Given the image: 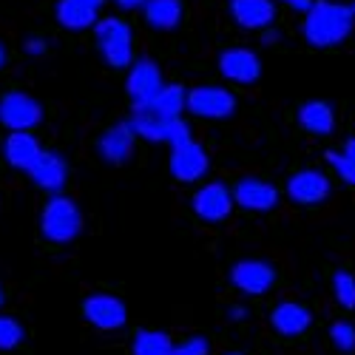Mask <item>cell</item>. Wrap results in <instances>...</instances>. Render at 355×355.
I'll return each mask as SVG.
<instances>
[{"mask_svg": "<svg viewBox=\"0 0 355 355\" xmlns=\"http://www.w3.org/2000/svg\"><path fill=\"white\" fill-rule=\"evenodd\" d=\"M355 15L349 6L336 3V0H313V6L304 12V40L313 49H330L344 43L352 35Z\"/></svg>", "mask_w": 355, "mask_h": 355, "instance_id": "obj_1", "label": "cell"}, {"mask_svg": "<svg viewBox=\"0 0 355 355\" xmlns=\"http://www.w3.org/2000/svg\"><path fill=\"white\" fill-rule=\"evenodd\" d=\"M330 338H333L336 349H341V352H352L355 349V327L349 321H336L330 327Z\"/></svg>", "mask_w": 355, "mask_h": 355, "instance_id": "obj_27", "label": "cell"}, {"mask_svg": "<svg viewBox=\"0 0 355 355\" xmlns=\"http://www.w3.org/2000/svg\"><path fill=\"white\" fill-rule=\"evenodd\" d=\"M134 142H137V134L131 131V125H128V123H116V125H111V128L100 137L97 151H100V157H103L105 162L123 165V162L131 157V151H134Z\"/></svg>", "mask_w": 355, "mask_h": 355, "instance_id": "obj_18", "label": "cell"}, {"mask_svg": "<svg viewBox=\"0 0 355 355\" xmlns=\"http://www.w3.org/2000/svg\"><path fill=\"white\" fill-rule=\"evenodd\" d=\"M168 168H171L173 180H180V182H196V180H202V176L208 173L211 159H208V154H205V148L191 139L185 145L171 148Z\"/></svg>", "mask_w": 355, "mask_h": 355, "instance_id": "obj_8", "label": "cell"}, {"mask_svg": "<svg viewBox=\"0 0 355 355\" xmlns=\"http://www.w3.org/2000/svg\"><path fill=\"white\" fill-rule=\"evenodd\" d=\"M40 154H43V148H40L37 137L28 134V131H15L3 142V157L17 171H32L37 165Z\"/></svg>", "mask_w": 355, "mask_h": 355, "instance_id": "obj_17", "label": "cell"}, {"mask_svg": "<svg viewBox=\"0 0 355 355\" xmlns=\"http://www.w3.org/2000/svg\"><path fill=\"white\" fill-rule=\"evenodd\" d=\"M28 173H32V180H35V185L40 191L60 196V191H63V185L69 180V162H66V157L60 151H43L37 165Z\"/></svg>", "mask_w": 355, "mask_h": 355, "instance_id": "obj_16", "label": "cell"}, {"mask_svg": "<svg viewBox=\"0 0 355 355\" xmlns=\"http://www.w3.org/2000/svg\"><path fill=\"white\" fill-rule=\"evenodd\" d=\"M299 123L304 131H310L315 137H330L336 131V111L324 100H307L299 108Z\"/></svg>", "mask_w": 355, "mask_h": 355, "instance_id": "obj_21", "label": "cell"}, {"mask_svg": "<svg viewBox=\"0 0 355 355\" xmlns=\"http://www.w3.org/2000/svg\"><path fill=\"white\" fill-rule=\"evenodd\" d=\"M227 315H230L233 321H242V318L248 315V310H245V307H230V313H227Z\"/></svg>", "mask_w": 355, "mask_h": 355, "instance_id": "obj_36", "label": "cell"}, {"mask_svg": "<svg viewBox=\"0 0 355 355\" xmlns=\"http://www.w3.org/2000/svg\"><path fill=\"white\" fill-rule=\"evenodd\" d=\"M3 63H6V49L0 46V69H3Z\"/></svg>", "mask_w": 355, "mask_h": 355, "instance_id": "obj_37", "label": "cell"}, {"mask_svg": "<svg viewBox=\"0 0 355 355\" xmlns=\"http://www.w3.org/2000/svg\"><path fill=\"white\" fill-rule=\"evenodd\" d=\"M230 17L248 32H264L276 20V3L273 0H230L227 3Z\"/></svg>", "mask_w": 355, "mask_h": 355, "instance_id": "obj_15", "label": "cell"}, {"mask_svg": "<svg viewBox=\"0 0 355 355\" xmlns=\"http://www.w3.org/2000/svg\"><path fill=\"white\" fill-rule=\"evenodd\" d=\"M26 338L20 321L9 318V315H0V349H15L20 341Z\"/></svg>", "mask_w": 355, "mask_h": 355, "instance_id": "obj_26", "label": "cell"}, {"mask_svg": "<svg viewBox=\"0 0 355 355\" xmlns=\"http://www.w3.org/2000/svg\"><path fill=\"white\" fill-rule=\"evenodd\" d=\"M83 315L94 324L97 330H120L128 321V310L123 304V299L108 293H94L83 302Z\"/></svg>", "mask_w": 355, "mask_h": 355, "instance_id": "obj_9", "label": "cell"}, {"mask_svg": "<svg viewBox=\"0 0 355 355\" xmlns=\"http://www.w3.org/2000/svg\"><path fill=\"white\" fill-rule=\"evenodd\" d=\"M162 71L154 60H134L131 69H128V77H125V92L131 97L134 105H151L157 100V94L162 92Z\"/></svg>", "mask_w": 355, "mask_h": 355, "instance_id": "obj_6", "label": "cell"}, {"mask_svg": "<svg viewBox=\"0 0 355 355\" xmlns=\"http://www.w3.org/2000/svg\"><path fill=\"white\" fill-rule=\"evenodd\" d=\"M128 125L137 137H142L148 142H168L171 120H165L159 111H154V105H134Z\"/></svg>", "mask_w": 355, "mask_h": 355, "instance_id": "obj_20", "label": "cell"}, {"mask_svg": "<svg viewBox=\"0 0 355 355\" xmlns=\"http://www.w3.org/2000/svg\"><path fill=\"white\" fill-rule=\"evenodd\" d=\"M282 40V32H276V28L270 26V28H264V32H261V43L264 46H276Z\"/></svg>", "mask_w": 355, "mask_h": 355, "instance_id": "obj_33", "label": "cell"}, {"mask_svg": "<svg viewBox=\"0 0 355 355\" xmlns=\"http://www.w3.org/2000/svg\"><path fill=\"white\" fill-rule=\"evenodd\" d=\"M284 6H290V9H299V12H307L310 6H313V0H282Z\"/></svg>", "mask_w": 355, "mask_h": 355, "instance_id": "obj_34", "label": "cell"}, {"mask_svg": "<svg viewBox=\"0 0 355 355\" xmlns=\"http://www.w3.org/2000/svg\"><path fill=\"white\" fill-rule=\"evenodd\" d=\"M208 352H211V347L205 338H188L182 344H173V349H171V355H208Z\"/></svg>", "mask_w": 355, "mask_h": 355, "instance_id": "obj_30", "label": "cell"}, {"mask_svg": "<svg viewBox=\"0 0 355 355\" xmlns=\"http://www.w3.org/2000/svg\"><path fill=\"white\" fill-rule=\"evenodd\" d=\"M0 304H3V290H0Z\"/></svg>", "mask_w": 355, "mask_h": 355, "instance_id": "obj_38", "label": "cell"}, {"mask_svg": "<svg viewBox=\"0 0 355 355\" xmlns=\"http://www.w3.org/2000/svg\"><path fill=\"white\" fill-rule=\"evenodd\" d=\"M188 111L202 120H227L236 111V94L222 85H196L188 92Z\"/></svg>", "mask_w": 355, "mask_h": 355, "instance_id": "obj_4", "label": "cell"}, {"mask_svg": "<svg viewBox=\"0 0 355 355\" xmlns=\"http://www.w3.org/2000/svg\"><path fill=\"white\" fill-rule=\"evenodd\" d=\"M151 105L165 120H182V111H188V92L182 85H162V92Z\"/></svg>", "mask_w": 355, "mask_h": 355, "instance_id": "obj_23", "label": "cell"}, {"mask_svg": "<svg viewBox=\"0 0 355 355\" xmlns=\"http://www.w3.org/2000/svg\"><path fill=\"white\" fill-rule=\"evenodd\" d=\"M46 49H49V43H46L43 37H28V40L23 43V51H26V54H32V57L46 54Z\"/></svg>", "mask_w": 355, "mask_h": 355, "instance_id": "obj_31", "label": "cell"}, {"mask_svg": "<svg viewBox=\"0 0 355 355\" xmlns=\"http://www.w3.org/2000/svg\"><path fill=\"white\" fill-rule=\"evenodd\" d=\"M233 202L239 205V208H245V211L264 214V211H273L279 205V191H276V185L264 182V180L245 176V180H239L236 188H233Z\"/></svg>", "mask_w": 355, "mask_h": 355, "instance_id": "obj_13", "label": "cell"}, {"mask_svg": "<svg viewBox=\"0 0 355 355\" xmlns=\"http://www.w3.org/2000/svg\"><path fill=\"white\" fill-rule=\"evenodd\" d=\"M191 125L185 120H171V128H168V145L176 148V145H185L191 142Z\"/></svg>", "mask_w": 355, "mask_h": 355, "instance_id": "obj_29", "label": "cell"}, {"mask_svg": "<svg viewBox=\"0 0 355 355\" xmlns=\"http://www.w3.org/2000/svg\"><path fill=\"white\" fill-rule=\"evenodd\" d=\"M227 355H239V352H227Z\"/></svg>", "mask_w": 355, "mask_h": 355, "instance_id": "obj_40", "label": "cell"}, {"mask_svg": "<svg viewBox=\"0 0 355 355\" xmlns=\"http://www.w3.org/2000/svg\"><path fill=\"white\" fill-rule=\"evenodd\" d=\"M105 0H57V23L69 32H85L94 28L100 20V9Z\"/></svg>", "mask_w": 355, "mask_h": 355, "instance_id": "obj_14", "label": "cell"}, {"mask_svg": "<svg viewBox=\"0 0 355 355\" xmlns=\"http://www.w3.org/2000/svg\"><path fill=\"white\" fill-rule=\"evenodd\" d=\"M0 123L12 134L15 131H32L43 123V105L23 92H9L0 97Z\"/></svg>", "mask_w": 355, "mask_h": 355, "instance_id": "obj_5", "label": "cell"}, {"mask_svg": "<svg viewBox=\"0 0 355 355\" xmlns=\"http://www.w3.org/2000/svg\"><path fill=\"white\" fill-rule=\"evenodd\" d=\"M148 0H114V6L116 9H123V12H137V9H145Z\"/></svg>", "mask_w": 355, "mask_h": 355, "instance_id": "obj_32", "label": "cell"}, {"mask_svg": "<svg viewBox=\"0 0 355 355\" xmlns=\"http://www.w3.org/2000/svg\"><path fill=\"white\" fill-rule=\"evenodd\" d=\"M324 157H327V162H330V168L341 176V180L347 182V185H355V165L341 154V151H327V154H324Z\"/></svg>", "mask_w": 355, "mask_h": 355, "instance_id": "obj_28", "label": "cell"}, {"mask_svg": "<svg viewBox=\"0 0 355 355\" xmlns=\"http://www.w3.org/2000/svg\"><path fill=\"white\" fill-rule=\"evenodd\" d=\"M219 71L230 83L250 85L261 77V60H259V54L250 51V49H225L219 54Z\"/></svg>", "mask_w": 355, "mask_h": 355, "instance_id": "obj_12", "label": "cell"}, {"mask_svg": "<svg viewBox=\"0 0 355 355\" xmlns=\"http://www.w3.org/2000/svg\"><path fill=\"white\" fill-rule=\"evenodd\" d=\"M173 341L159 330H139L134 336V355H171Z\"/></svg>", "mask_w": 355, "mask_h": 355, "instance_id": "obj_24", "label": "cell"}, {"mask_svg": "<svg viewBox=\"0 0 355 355\" xmlns=\"http://www.w3.org/2000/svg\"><path fill=\"white\" fill-rule=\"evenodd\" d=\"M330 191H333V185L327 180V173L318 171V168L295 171L287 180V196L299 205H321L330 196Z\"/></svg>", "mask_w": 355, "mask_h": 355, "instance_id": "obj_11", "label": "cell"}, {"mask_svg": "<svg viewBox=\"0 0 355 355\" xmlns=\"http://www.w3.org/2000/svg\"><path fill=\"white\" fill-rule=\"evenodd\" d=\"M94 40L103 60L111 69H131L134 63V32L120 17H100L94 26Z\"/></svg>", "mask_w": 355, "mask_h": 355, "instance_id": "obj_2", "label": "cell"}, {"mask_svg": "<svg viewBox=\"0 0 355 355\" xmlns=\"http://www.w3.org/2000/svg\"><path fill=\"white\" fill-rule=\"evenodd\" d=\"M270 324H273V330L287 336V338H295V336H302L310 330V324H313V315L304 304H295V302H282L279 307H273L270 313Z\"/></svg>", "mask_w": 355, "mask_h": 355, "instance_id": "obj_19", "label": "cell"}, {"mask_svg": "<svg viewBox=\"0 0 355 355\" xmlns=\"http://www.w3.org/2000/svg\"><path fill=\"white\" fill-rule=\"evenodd\" d=\"M193 214L205 222H222L230 216V211L236 208V202H233V191L222 182H208V185H202L193 199Z\"/></svg>", "mask_w": 355, "mask_h": 355, "instance_id": "obj_10", "label": "cell"}, {"mask_svg": "<svg viewBox=\"0 0 355 355\" xmlns=\"http://www.w3.org/2000/svg\"><path fill=\"white\" fill-rule=\"evenodd\" d=\"M142 12H145V20L151 28L171 32V28L180 26L185 9H182V0H148Z\"/></svg>", "mask_w": 355, "mask_h": 355, "instance_id": "obj_22", "label": "cell"}, {"mask_svg": "<svg viewBox=\"0 0 355 355\" xmlns=\"http://www.w3.org/2000/svg\"><path fill=\"white\" fill-rule=\"evenodd\" d=\"M273 282H276L273 264L261 259H242L230 268V284L248 295H264L273 287Z\"/></svg>", "mask_w": 355, "mask_h": 355, "instance_id": "obj_7", "label": "cell"}, {"mask_svg": "<svg viewBox=\"0 0 355 355\" xmlns=\"http://www.w3.org/2000/svg\"><path fill=\"white\" fill-rule=\"evenodd\" d=\"M349 9H352V15H355V3H352V6H349Z\"/></svg>", "mask_w": 355, "mask_h": 355, "instance_id": "obj_39", "label": "cell"}, {"mask_svg": "<svg viewBox=\"0 0 355 355\" xmlns=\"http://www.w3.org/2000/svg\"><path fill=\"white\" fill-rule=\"evenodd\" d=\"M341 154L355 165V137H352V139H347V145H344V151H341Z\"/></svg>", "mask_w": 355, "mask_h": 355, "instance_id": "obj_35", "label": "cell"}, {"mask_svg": "<svg viewBox=\"0 0 355 355\" xmlns=\"http://www.w3.org/2000/svg\"><path fill=\"white\" fill-rule=\"evenodd\" d=\"M333 293H336V302L344 310H355V276L347 270H338L333 276Z\"/></svg>", "mask_w": 355, "mask_h": 355, "instance_id": "obj_25", "label": "cell"}, {"mask_svg": "<svg viewBox=\"0 0 355 355\" xmlns=\"http://www.w3.org/2000/svg\"><path fill=\"white\" fill-rule=\"evenodd\" d=\"M83 230V214L69 196H51L40 214V233L54 245H69Z\"/></svg>", "mask_w": 355, "mask_h": 355, "instance_id": "obj_3", "label": "cell"}]
</instances>
